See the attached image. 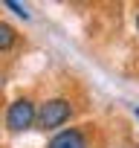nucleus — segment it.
Here are the masks:
<instances>
[{
    "mask_svg": "<svg viewBox=\"0 0 139 148\" xmlns=\"http://www.w3.org/2000/svg\"><path fill=\"white\" fill-rule=\"evenodd\" d=\"M6 9H12L18 18H23V21H29L32 18V12H29V6H23V3H15V0H6V3H3Z\"/></svg>",
    "mask_w": 139,
    "mask_h": 148,
    "instance_id": "obj_5",
    "label": "nucleus"
},
{
    "mask_svg": "<svg viewBox=\"0 0 139 148\" xmlns=\"http://www.w3.org/2000/svg\"><path fill=\"white\" fill-rule=\"evenodd\" d=\"M38 105L32 102V99H15L12 105H9V110H6V128L12 131V134H20V131H29L32 125H38Z\"/></svg>",
    "mask_w": 139,
    "mask_h": 148,
    "instance_id": "obj_1",
    "label": "nucleus"
},
{
    "mask_svg": "<svg viewBox=\"0 0 139 148\" xmlns=\"http://www.w3.org/2000/svg\"><path fill=\"white\" fill-rule=\"evenodd\" d=\"M46 148H87V134L81 128H64L46 142Z\"/></svg>",
    "mask_w": 139,
    "mask_h": 148,
    "instance_id": "obj_3",
    "label": "nucleus"
},
{
    "mask_svg": "<svg viewBox=\"0 0 139 148\" xmlns=\"http://www.w3.org/2000/svg\"><path fill=\"white\" fill-rule=\"evenodd\" d=\"M133 113H136V119H139V108H133Z\"/></svg>",
    "mask_w": 139,
    "mask_h": 148,
    "instance_id": "obj_6",
    "label": "nucleus"
},
{
    "mask_svg": "<svg viewBox=\"0 0 139 148\" xmlns=\"http://www.w3.org/2000/svg\"><path fill=\"white\" fill-rule=\"evenodd\" d=\"M136 29H139V12H136Z\"/></svg>",
    "mask_w": 139,
    "mask_h": 148,
    "instance_id": "obj_7",
    "label": "nucleus"
},
{
    "mask_svg": "<svg viewBox=\"0 0 139 148\" xmlns=\"http://www.w3.org/2000/svg\"><path fill=\"white\" fill-rule=\"evenodd\" d=\"M70 116H73V102L70 99H49L38 110V128L41 131H55L64 122H70Z\"/></svg>",
    "mask_w": 139,
    "mask_h": 148,
    "instance_id": "obj_2",
    "label": "nucleus"
},
{
    "mask_svg": "<svg viewBox=\"0 0 139 148\" xmlns=\"http://www.w3.org/2000/svg\"><path fill=\"white\" fill-rule=\"evenodd\" d=\"M0 87H3V79H0Z\"/></svg>",
    "mask_w": 139,
    "mask_h": 148,
    "instance_id": "obj_8",
    "label": "nucleus"
},
{
    "mask_svg": "<svg viewBox=\"0 0 139 148\" xmlns=\"http://www.w3.org/2000/svg\"><path fill=\"white\" fill-rule=\"evenodd\" d=\"M15 41H18L15 26H9L6 21H0V52H9V49L15 47Z\"/></svg>",
    "mask_w": 139,
    "mask_h": 148,
    "instance_id": "obj_4",
    "label": "nucleus"
}]
</instances>
